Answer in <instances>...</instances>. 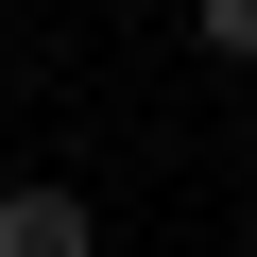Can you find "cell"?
Here are the masks:
<instances>
[{"label":"cell","mask_w":257,"mask_h":257,"mask_svg":"<svg viewBox=\"0 0 257 257\" xmlns=\"http://www.w3.org/2000/svg\"><path fill=\"white\" fill-rule=\"evenodd\" d=\"M0 257H103V223H86V189H0Z\"/></svg>","instance_id":"obj_1"},{"label":"cell","mask_w":257,"mask_h":257,"mask_svg":"<svg viewBox=\"0 0 257 257\" xmlns=\"http://www.w3.org/2000/svg\"><path fill=\"white\" fill-rule=\"evenodd\" d=\"M189 35H206L223 69H257V0H189Z\"/></svg>","instance_id":"obj_2"}]
</instances>
